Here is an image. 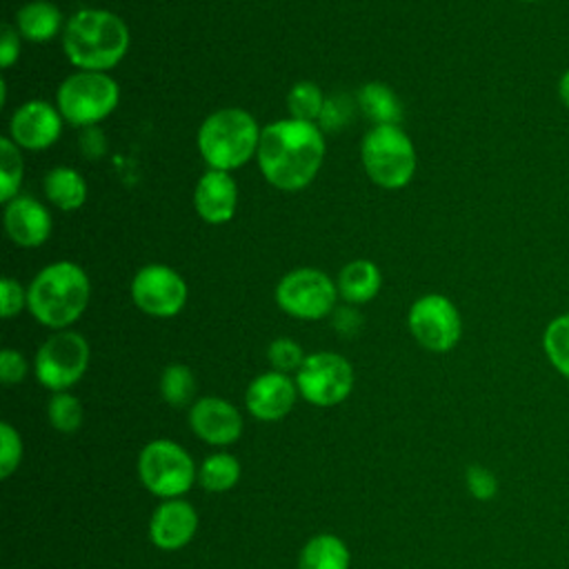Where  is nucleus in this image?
<instances>
[{
    "label": "nucleus",
    "mask_w": 569,
    "mask_h": 569,
    "mask_svg": "<svg viewBox=\"0 0 569 569\" xmlns=\"http://www.w3.org/2000/svg\"><path fill=\"white\" fill-rule=\"evenodd\" d=\"M256 158L269 184L282 191H300L322 167V131L316 122L296 118L276 120L260 131Z\"/></svg>",
    "instance_id": "nucleus-1"
},
{
    "label": "nucleus",
    "mask_w": 569,
    "mask_h": 569,
    "mask_svg": "<svg viewBox=\"0 0 569 569\" xmlns=\"http://www.w3.org/2000/svg\"><path fill=\"white\" fill-rule=\"evenodd\" d=\"M62 49L80 71L113 69L129 49L124 20L107 9H80L62 29Z\"/></svg>",
    "instance_id": "nucleus-2"
},
{
    "label": "nucleus",
    "mask_w": 569,
    "mask_h": 569,
    "mask_svg": "<svg viewBox=\"0 0 569 569\" xmlns=\"http://www.w3.org/2000/svg\"><path fill=\"white\" fill-rule=\"evenodd\" d=\"M91 296L89 276L69 260L44 267L27 287L29 313L49 329L71 327L87 309Z\"/></svg>",
    "instance_id": "nucleus-3"
},
{
    "label": "nucleus",
    "mask_w": 569,
    "mask_h": 569,
    "mask_svg": "<svg viewBox=\"0 0 569 569\" xmlns=\"http://www.w3.org/2000/svg\"><path fill=\"white\" fill-rule=\"evenodd\" d=\"M260 127L256 118L238 107L209 113L198 129V149L209 169L231 171L258 153Z\"/></svg>",
    "instance_id": "nucleus-4"
},
{
    "label": "nucleus",
    "mask_w": 569,
    "mask_h": 569,
    "mask_svg": "<svg viewBox=\"0 0 569 569\" xmlns=\"http://www.w3.org/2000/svg\"><path fill=\"white\" fill-rule=\"evenodd\" d=\"M140 485L156 498H182L198 482V467L191 453L171 438L149 440L136 462Z\"/></svg>",
    "instance_id": "nucleus-5"
},
{
    "label": "nucleus",
    "mask_w": 569,
    "mask_h": 569,
    "mask_svg": "<svg viewBox=\"0 0 569 569\" xmlns=\"http://www.w3.org/2000/svg\"><path fill=\"white\" fill-rule=\"evenodd\" d=\"M367 176L382 189H402L416 171V149L400 124L371 127L360 144Z\"/></svg>",
    "instance_id": "nucleus-6"
},
{
    "label": "nucleus",
    "mask_w": 569,
    "mask_h": 569,
    "mask_svg": "<svg viewBox=\"0 0 569 569\" xmlns=\"http://www.w3.org/2000/svg\"><path fill=\"white\" fill-rule=\"evenodd\" d=\"M120 100L118 82L102 71H78L58 87L56 104L60 116L73 127H96Z\"/></svg>",
    "instance_id": "nucleus-7"
},
{
    "label": "nucleus",
    "mask_w": 569,
    "mask_h": 569,
    "mask_svg": "<svg viewBox=\"0 0 569 569\" xmlns=\"http://www.w3.org/2000/svg\"><path fill=\"white\" fill-rule=\"evenodd\" d=\"M89 360L91 349L84 336L71 329H60L51 333L36 351L33 371L38 382L51 393L69 391L87 373Z\"/></svg>",
    "instance_id": "nucleus-8"
},
{
    "label": "nucleus",
    "mask_w": 569,
    "mask_h": 569,
    "mask_svg": "<svg viewBox=\"0 0 569 569\" xmlns=\"http://www.w3.org/2000/svg\"><path fill=\"white\" fill-rule=\"evenodd\" d=\"M293 380L305 402L329 409L351 396L356 373L345 356L336 351H316L305 358Z\"/></svg>",
    "instance_id": "nucleus-9"
},
{
    "label": "nucleus",
    "mask_w": 569,
    "mask_h": 569,
    "mask_svg": "<svg viewBox=\"0 0 569 569\" xmlns=\"http://www.w3.org/2000/svg\"><path fill=\"white\" fill-rule=\"evenodd\" d=\"M338 296V284L311 267L289 271L276 287V305L298 320H320L333 313Z\"/></svg>",
    "instance_id": "nucleus-10"
},
{
    "label": "nucleus",
    "mask_w": 569,
    "mask_h": 569,
    "mask_svg": "<svg viewBox=\"0 0 569 569\" xmlns=\"http://www.w3.org/2000/svg\"><path fill=\"white\" fill-rule=\"evenodd\" d=\"M407 325L416 342L433 353L451 351L462 336V318L456 305L442 293L418 298L409 309Z\"/></svg>",
    "instance_id": "nucleus-11"
},
{
    "label": "nucleus",
    "mask_w": 569,
    "mask_h": 569,
    "mask_svg": "<svg viewBox=\"0 0 569 569\" xmlns=\"http://www.w3.org/2000/svg\"><path fill=\"white\" fill-rule=\"evenodd\" d=\"M133 305L153 318H173L187 305V282L167 264H147L131 280Z\"/></svg>",
    "instance_id": "nucleus-12"
},
{
    "label": "nucleus",
    "mask_w": 569,
    "mask_h": 569,
    "mask_svg": "<svg viewBox=\"0 0 569 569\" xmlns=\"http://www.w3.org/2000/svg\"><path fill=\"white\" fill-rule=\"evenodd\" d=\"M187 422L196 438L218 449L238 442L244 431V418L240 409L220 396L198 398L187 411Z\"/></svg>",
    "instance_id": "nucleus-13"
},
{
    "label": "nucleus",
    "mask_w": 569,
    "mask_h": 569,
    "mask_svg": "<svg viewBox=\"0 0 569 569\" xmlns=\"http://www.w3.org/2000/svg\"><path fill=\"white\" fill-rule=\"evenodd\" d=\"M62 116L58 107L47 100H29L20 104L9 120V138L29 151L51 147L62 133Z\"/></svg>",
    "instance_id": "nucleus-14"
},
{
    "label": "nucleus",
    "mask_w": 569,
    "mask_h": 569,
    "mask_svg": "<svg viewBox=\"0 0 569 569\" xmlns=\"http://www.w3.org/2000/svg\"><path fill=\"white\" fill-rule=\"evenodd\" d=\"M198 522V511L189 500H160L149 518V540L160 551H180L196 538Z\"/></svg>",
    "instance_id": "nucleus-15"
},
{
    "label": "nucleus",
    "mask_w": 569,
    "mask_h": 569,
    "mask_svg": "<svg viewBox=\"0 0 569 569\" xmlns=\"http://www.w3.org/2000/svg\"><path fill=\"white\" fill-rule=\"evenodd\" d=\"M296 380L289 373L264 371L256 376L244 391V409L262 422H278L291 413L298 400Z\"/></svg>",
    "instance_id": "nucleus-16"
},
{
    "label": "nucleus",
    "mask_w": 569,
    "mask_h": 569,
    "mask_svg": "<svg viewBox=\"0 0 569 569\" xmlns=\"http://www.w3.org/2000/svg\"><path fill=\"white\" fill-rule=\"evenodd\" d=\"M193 204L198 216L209 224H224L233 218L238 204V187L229 171L209 169L200 176Z\"/></svg>",
    "instance_id": "nucleus-17"
},
{
    "label": "nucleus",
    "mask_w": 569,
    "mask_h": 569,
    "mask_svg": "<svg viewBox=\"0 0 569 569\" xmlns=\"http://www.w3.org/2000/svg\"><path fill=\"white\" fill-rule=\"evenodd\" d=\"M49 209L29 196H16L4 204V229L20 247H40L51 236Z\"/></svg>",
    "instance_id": "nucleus-18"
},
{
    "label": "nucleus",
    "mask_w": 569,
    "mask_h": 569,
    "mask_svg": "<svg viewBox=\"0 0 569 569\" xmlns=\"http://www.w3.org/2000/svg\"><path fill=\"white\" fill-rule=\"evenodd\" d=\"M16 29L29 42H47L51 40L62 24L60 9L47 0H31L16 13Z\"/></svg>",
    "instance_id": "nucleus-19"
},
{
    "label": "nucleus",
    "mask_w": 569,
    "mask_h": 569,
    "mask_svg": "<svg viewBox=\"0 0 569 569\" xmlns=\"http://www.w3.org/2000/svg\"><path fill=\"white\" fill-rule=\"evenodd\" d=\"M351 551L336 533L311 536L298 556V569H349Z\"/></svg>",
    "instance_id": "nucleus-20"
},
{
    "label": "nucleus",
    "mask_w": 569,
    "mask_h": 569,
    "mask_svg": "<svg viewBox=\"0 0 569 569\" xmlns=\"http://www.w3.org/2000/svg\"><path fill=\"white\" fill-rule=\"evenodd\" d=\"M380 282V269L371 260H351L338 276V293L351 305H362L378 296Z\"/></svg>",
    "instance_id": "nucleus-21"
},
{
    "label": "nucleus",
    "mask_w": 569,
    "mask_h": 569,
    "mask_svg": "<svg viewBox=\"0 0 569 569\" xmlns=\"http://www.w3.org/2000/svg\"><path fill=\"white\" fill-rule=\"evenodd\" d=\"M44 193L53 207L62 211H76L87 200V182L71 167H53L44 176Z\"/></svg>",
    "instance_id": "nucleus-22"
},
{
    "label": "nucleus",
    "mask_w": 569,
    "mask_h": 569,
    "mask_svg": "<svg viewBox=\"0 0 569 569\" xmlns=\"http://www.w3.org/2000/svg\"><path fill=\"white\" fill-rule=\"evenodd\" d=\"M356 102L373 124H400L402 120L400 98L382 82L362 84Z\"/></svg>",
    "instance_id": "nucleus-23"
},
{
    "label": "nucleus",
    "mask_w": 569,
    "mask_h": 569,
    "mask_svg": "<svg viewBox=\"0 0 569 569\" xmlns=\"http://www.w3.org/2000/svg\"><path fill=\"white\" fill-rule=\"evenodd\" d=\"M240 476H242L240 460L224 449L209 453L198 465V485L209 493L231 491L238 485Z\"/></svg>",
    "instance_id": "nucleus-24"
},
{
    "label": "nucleus",
    "mask_w": 569,
    "mask_h": 569,
    "mask_svg": "<svg viewBox=\"0 0 569 569\" xmlns=\"http://www.w3.org/2000/svg\"><path fill=\"white\" fill-rule=\"evenodd\" d=\"M196 376L191 367L171 362L160 373V396L173 409H189L196 402Z\"/></svg>",
    "instance_id": "nucleus-25"
},
{
    "label": "nucleus",
    "mask_w": 569,
    "mask_h": 569,
    "mask_svg": "<svg viewBox=\"0 0 569 569\" xmlns=\"http://www.w3.org/2000/svg\"><path fill=\"white\" fill-rule=\"evenodd\" d=\"M542 349L551 367L569 380V313L556 316L542 333Z\"/></svg>",
    "instance_id": "nucleus-26"
},
{
    "label": "nucleus",
    "mask_w": 569,
    "mask_h": 569,
    "mask_svg": "<svg viewBox=\"0 0 569 569\" xmlns=\"http://www.w3.org/2000/svg\"><path fill=\"white\" fill-rule=\"evenodd\" d=\"M47 420L60 433H76L84 422V407L73 393L56 391L47 402Z\"/></svg>",
    "instance_id": "nucleus-27"
},
{
    "label": "nucleus",
    "mask_w": 569,
    "mask_h": 569,
    "mask_svg": "<svg viewBox=\"0 0 569 569\" xmlns=\"http://www.w3.org/2000/svg\"><path fill=\"white\" fill-rule=\"evenodd\" d=\"M325 102H327V98L322 96L320 87L309 80L296 82L287 96V109H289L291 118L305 120V122L320 120Z\"/></svg>",
    "instance_id": "nucleus-28"
},
{
    "label": "nucleus",
    "mask_w": 569,
    "mask_h": 569,
    "mask_svg": "<svg viewBox=\"0 0 569 569\" xmlns=\"http://www.w3.org/2000/svg\"><path fill=\"white\" fill-rule=\"evenodd\" d=\"M18 149L9 136L0 140V200L4 204L18 196L22 182V158Z\"/></svg>",
    "instance_id": "nucleus-29"
},
{
    "label": "nucleus",
    "mask_w": 569,
    "mask_h": 569,
    "mask_svg": "<svg viewBox=\"0 0 569 569\" xmlns=\"http://www.w3.org/2000/svg\"><path fill=\"white\" fill-rule=\"evenodd\" d=\"M267 358L273 371L280 373H296L305 362V351L293 338H276L267 347Z\"/></svg>",
    "instance_id": "nucleus-30"
},
{
    "label": "nucleus",
    "mask_w": 569,
    "mask_h": 569,
    "mask_svg": "<svg viewBox=\"0 0 569 569\" xmlns=\"http://www.w3.org/2000/svg\"><path fill=\"white\" fill-rule=\"evenodd\" d=\"M22 453H24L22 436L11 422L2 420L0 422V478L2 480H7L13 471H18L22 462Z\"/></svg>",
    "instance_id": "nucleus-31"
},
{
    "label": "nucleus",
    "mask_w": 569,
    "mask_h": 569,
    "mask_svg": "<svg viewBox=\"0 0 569 569\" xmlns=\"http://www.w3.org/2000/svg\"><path fill=\"white\" fill-rule=\"evenodd\" d=\"M465 482L467 491L480 502H489L498 496V478L491 469L482 465H469L465 471Z\"/></svg>",
    "instance_id": "nucleus-32"
},
{
    "label": "nucleus",
    "mask_w": 569,
    "mask_h": 569,
    "mask_svg": "<svg viewBox=\"0 0 569 569\" xmlns=\"http://www.w3.org/2000/svg\"><path fill=\"white\" fill-rule=\"evenodd\" d=\"M22 307H27V289H22V284L9 276H4L0 280V313L2 318H16Z\"/></svg>",
    "instance_id": "nucleus-33"
},
{
    "label": "nucleus",
    "mask_w": 569,
    "mask_h": 569,
    "mask_svg": "<svg viewBox=\"0 0 569 569\" xmlns=\"http://www.w3.org/2000/svg\"><path fill=\"white\" fill-rule=\"evenodd\" d=\"M27 373H29V362L20 351L9 349V347L0 351V380H2V385H7V387L18 385L27 378Z\"/></svg>",
    "instance_id": "nucleus-34"
},
{
    "label": "nucleus",
    "mask_w": 569,
    "mask_h": 569,
    "mask_svg": "<svg viewBox=\"0 0 569 569\" xmlns=\"http://www.w3.org/2000/svg\"><path fill=\"white\" fill-rule=\"evenodd\" d=\"M349 116H351L349 100L345 96H333L331 100L325 102V109H322V116H320V124L327 131L342 129L349 122Z\"/></svg>",
    "instance_id": "nucleus-35"
},
{
    "label": "nucleus",
    "mask_w": 569,
    "mask_h": 569,
    "mask_svg": "<svg viewBox=\"0 0 569 569\" xmlns=\"http://www.w3.org/2000/svg\"><path fill=\"white\" fill-rule=\"evenodd\" d=\"M20 56V33L13 24L2 27V38H0V67L9 69Z\"/></svg>",
    "instance_id": "nucleus-36"
},
{
    "label": "nucleus",
    "mask_w": 569,
    "mask_h": 569,
    "mask_svg": "<svg viewBox=\"0 0 569 569\" xmlns=\"http://www.w3.org/2000/svg\"><path fill=\"white\" fill-rule=\"evenodd\" d=\"M333 327H336V331L340 336L351 338V336H356L360 331L362 316L356 309H351V307H340V309L333 311Z\"/></svg>",
    "instance_id": "nucleus-37"
},
{
    "label": "nucleus",
    "mask_w": 569,
    "mask_h": 569,
    "mask_svg": "<svg viewBox=\"0 0 569 569\" xmlns=\"http://www.w3.org/2000/svg\"><path fill=\"white\" fill-rule=\"evenodd\" d=\"M80 149H82L84 158H100L107 149L102 131L96 129V127H87L80 136Z\"/></svg>",
    "instance_id": "nucleus-38"
},
{
    "label": "nucleus",
    "mask_w": 569,
    "mask_h": 569,
    "mask_svg": "<svg viewBox=\"0 0 569 569\" xmlns=\"http://www.w3.org/2000/svg\"><path fill=\"white\" fill-rule=\"evenodd\" d=\"M558 96H560L562 104L569 107V69H567V71L560 76V80H558Z\"/></svg>",
    "instance_id": "nucleus-39"
},
{
    "label": "nucleus",
    "mask_w": 569,
    "mask_h": 569,
    "mask_svg": "<svg viewBox=\"0 0 569 569\" xmlns=\"http://www.w3.org/2000/svg\"><path fill=\"white\" fill-rule=\"evenodd\" d=\"M522 2H536V0H522Z\"/></svg>",
    "instance_id": "nucleus-40"
}]
</instances>
